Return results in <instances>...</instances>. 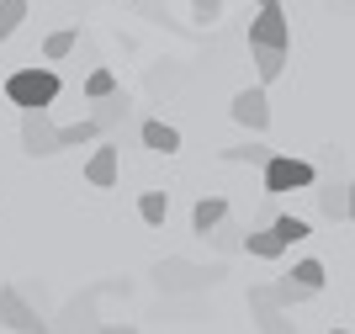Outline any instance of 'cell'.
<instances>
[{"mask_svg": "<svg viewBox=\"0 0 355 334\" xmlns=\"http://www.w3.org/2000/svg\"><path fill=\"white\" fill-rule=\"evenodd\" d=\"M218 276H223V265H191V260H180V255H170V260L154 265V281H159L164 297H180V292H207Z\"/></svg>", "mask_w": 355, "mask_h": 334, "instance_id": "6da1fadb", "label": "cell"}, {"mask_svg": "<svg viewBox=\"0 0 355 334\" xmlns=\"http://www.w3.org/2000/svg\"><path fill=\"white\" fill-rule=\"evenodd\" d=\"M6 96H11L21 112L53 106V101H59V74H53V69H16L11 80H6Z\"/></svg>", "mask_w": 355, "mask_h": 334, "instance_id": "7a4b0ae2", "label": "cell"}, {"mask_svg": "<svg viewBox=\"0 0 355 334\" xmlns=\"http://www.w3.org/2000/svg\"><path fill=\"white\" fill-rule=\"evenodd\" d=\"M318 181L308 160H292V154H270L266 160V197H286V191H308Z\"/></svg>", "mask_w": 355, "mask_h": 334, "instance_id": "3957f363", "label": "cell"}, {"mask_svg": "<svg viewBox=\"0 0 355 334\" xmlns=\"http://www.w3.org/2000/svg\"><path fill=\"white\" fill-rule=\"evenodd\" d=\"M0 324H11L16 334H48L53 324L43 319V308L32 303L21 287H0Z\"/></svg>", "mask_w": 355, "mask_h": 334, "instance_id": "277c9868", "label": "cell"}, {"mask_svg": "<svg viewBox=\"0 0 355 334\" xmlns=\"http://www.w3.org/2000/svg\"><path fill=\"white\" fill-rule=\"evenodd\" d=\"M286 43H292V22H286L282 0H270L250 22V48H286Z\"/></svg>", "mask_w": 355, "mask_h": 334, "instance_id": "5b68a950", "label": "cell"}, {"mask_svg": "<svg viewBox=\"0 0 355 334\" xmlns=\"http://www.w3.org/2000/svg\"><path fill=\"white\" fill-rule=\"evenodd\" d=\"M21 149H27L32 160L59 154V128L48 122V106H37V112H21Z\"/></svg>", "mask_w": 355, "mask_h": 334, "instance_id": "8992f818", "label": "cell"}, {"mask_svg": "<svg viewBox=\"0 0 355 334\" xmlns=\"http://www.w3.org/2000/svg\"><path fill=\"white\" fill-rule=\"evenodd\" d=\"M250 308H254V324H260L266 334H297L292 319H286V308H276L270 287H250Z\"/></svg>", "mask_w": 355, "mask_h": 334, "instance_id": "52a82bcc", "label": "cell"}, {"mask_svg": "<svg viewBox=\"0 0 355 334\" xmlns=\"http://www.w3.org/2000/svg\"><path fill=\"white\" fill-rule=\"evenodd\" d=\"M228 112H234V122H244L250 133H266V128H270V101H266V90H239Z\"/></svg>", "mask_w": 355, "mask_h": 334, "instance_id": "ba28073f", "label": "cell"}, {"mask_svg": "<svg viewBox=\"0 0 355 334\" xmlns=\"http://www.w3.org/2000/svg\"><path fill=\"white\" fill-rule=\"evenodd\" d=\"M318 212H324L329 223L350 218V181H334V175H329L324 186H318Z\"/></svg>", "mask_w": 355, "mask_h": 334, "instance_id": "9c48e42d", "label": "cell"}, {"mask_svg": "<svg viewBox=\"0 0 355 334\" xmlns=\"http://www.w3.org/2000/svg\"><path fill=\"white\" fill-rule=\"evenodd\" d=\"M244 249H250L254 260H276V255L286 249V239H282V228H276V223H260V228L244 233Z\"/></svg>", "mask_w": 355, "mask_h": 334, "instance_id": "30bf717a", "label": "cell"}, {"mask_svg": "<svg viewBox=\"0 0 355 334\" xmlns=\"http://www.w3.org/2000/svg\"><path fill=\"white\" fill-rule=\"evenodd\" d=\"M85 181H90V186H117V144H101L96 154H90Z\"/></svg>", "mask_w": 355, "mask_h": 334, "instance_id": "8fae6325", "label": "cell"}, {"mask_svg": "<svg viewBox=\"0 0 355 334\" xmlns=\"http://www.w3.org/2000/svg\"><path fill=\"white\" fill-rule=\"evenodd\" d=\"M223 218H228V202H223V197H202V202L191 207V228L202 233V239H207V233L218 228Z\"/></svg>", "mask_w": 355, "mask_h": 334, "instance_id": "7c38bea8", "label": "cell"}, {"mask_svg": "<svg viewBox=\"0 0 355 334\" xmlns=\"http://www.w3.org/2000/svg\"><path fill=\"white\" fill-rule=\"evenodd\" d=\"M96 122H101V133H112L122 122V117H128V96H122V90H106V96H96Z\"/></svg>", "mask_w": 355, "mask_h": 334, "instance_id": "4fadbf2b", "label": "cell"}, {"mask_svg": "<svg viewBox=\"0 0 355 334\" xmlns=\"http://www.w3.org/2000/svg\"><path fill=\"white\" fill-rule=\"evenodd\" d=\"M144 144L154 149V154H175V149H180V133L170 128V122H159V117H148V122H144Z\"/></svg>", "mask_w": 355, "mask_h": 334, "instance_id": "5bb4252c", "label": "cell"}, {"mask_svg": "<svg viewBox=\"0 0 355 334\" xmlns=\"http://www.w3.org/2000/svg\"><path fill=\"white\" fill-rule=\"evenodd\" d=\"M270 297H276V308H297V303H308L313 287L308 281H297V276H282L276 287H270Z\"/></svg>", "mask_w": 355, "mask_h": 334, "instance_id": "9a60e30c", "label": "cell"}, {"mask_svg": "<svg viewBox=\"0 0 355 334\" xmlns=\"http://www.w3.org/2000/svg\"><path fill=\"white\" fill-rule=\"evenodd\" d=\"M250 53H254V69H260V80H266V85L286 69V48H250Z\"/></svg>", "mask_w": 355, "mask_h": 334, "instance_id": "2e32d148", "label": "cell"}, {"mask_svg": "<svg viewBox=\"0 0 355 334\" xmlns=\"http://www.w3.org/2000/svg\"><path fill=\"white\" fill-rule=\"evenodd\" d=\"M90 138H101V122L96 117H80L74 128H59V149H74V144H90Z\"/></svg>", "mask_w": 355, "mask_h": 334, "instance_id": "e0dca14e", "label": "cell"}, {"mask_svg": "<svg viewBox=\"0 0 355 334\" xmlns=\"http://www.w3.org/2000/svg\"><path fill=\"white\" fill-rule=\"evenodd\" d=\"M138 212H144V223H164L170 218V197H164V191H144V197H138Z\"/></svg>", "mask_w": 355, "mask_h": 334, "instance_id": "ac0fdd59", "label": "cell"}, {"mask_svg": "<svg viewBox=\"0 0 355 334\" xmlns=\"http://www.w3.org/2000/svg\"><path fill=\"white\" fill-rule=\"evenodd\" d=\"M27 22V0H0V43Z\"/></svg>", "mask_w": 355, "mask_h": 334, "instance_id": "d6986e66", "label": "cell"}, {"mask_svg": "<svg viewBox=\"0 0 355 334\" xmlns=\"http://www.w3.org/2000/svg\"><path fill=\"white\" fill-rule=\"evenodd\" d=\"M266 160H270V149H260V144H244V149H223V165H260V170H266Z\"/></svg>", "mask_w": 355, "mask_h": 334, "instance_id": "ffe728a7", "label": "cell"}, {"mask_svg": "<svg viewBox=\"0 0 355 334\" xmlns=\"http://www.w3.org/2000/svg\"><path fill=\"white\" fill-rule=\"evenodd\" d=\"M207 239H212V244H218V249H223V255H228V249H239V244H244V228H239V223H234V218H223V223H218V228H212V233H207Z\"/></svg>", "mask_w": 355, "mask_h": 334, "instance_id": "44dd1931", "label": "cell"}, {"mask_svg": "<svg viewBox=\"0 0 355 334\" xmlns=\"http://www.w3.org/2000/svg\"><path fill=\"white\" fill-rule=\"evenodd\" d=\"M292 276H297V281H308V287L318 292V287H324V260H297V265H292Z\"/></svg>", "mask_w": 355, "mask_h": 334, "instance_id": "7402d4cb", "label": "cell"}, {"mask_svg": "<svg viewBox=\"0 0 355 334\" xmlns=\"http://www.w3.org/2000/svg\"><path fill=\"white\" fill-rule=\"evenodd\" d=\"M270 223L282 228V239H286V244H297V239H308V223H302V218H292V212H282V218H270Z\"/></svg>", "mask_w": 355, "mask_h": 334, "instance_id": "603a6c76", "label": "cell"}, {"mask_svg": "<svg viewBox=\"0 0 355 334\" xmlns=\"http://www.w3.org/2000/svg\"><path fill=\"white\" fill-rule=\"evenodd\" d=\"M106 90H117V80H112V69H90V80H85V96L96 101V96H106Z\"/></svg>", "mask_w": 355, "mask_h": 334, "instance_id": "cb8c5ba5", "label": "cell"}, {"mask_svg": "<svg viewBox=\"0 0 355 334\" xmlns=\"http://www.w3.org/2000/svg\"><path fill=\"white\" fill-rule=\"evenodd\" d=\"M69 48H74V32H53L48 37V58H69Z\"/></svg>", "mask_w": 355, "mask_h": 334, "instance_id": "d4e9b609", "label": "cell"}, {"mask_svg": "<svg viewBox=\"0 0 355 334\" xmlns=\"http://www.w3.org/2000/svg\"><path fill=\"white\" fill-rule=\"evenodd\" d=\"M101 334H138V329H128V324H101Z\"/></svg>", "mask_w": 355, "mask_h": 334, "instance_id": "484cf974", "label": "cell"}, {"mask_svg": "<svg viewBox=\"0 0 355 334\" xmlns=\"http://www.w3.org/2000/svg\"><path fill=\"white\" fill-rule=\"evenodd\" d=\"M350 223H355V181H350Z\"/></svg>", "mask_w": 355, "mask_h": 334, "instance_id": "4316f807", "label": "cell"}, {"mask_svg": "<svg viewBox=\"0 0 355 334\" xmlns=\"http://www.w3.org/2000/svg\"><path fill=\"white\" fill-rule=\"evenodd\" d=\"M254 6H270V0H254Z\"/></svg>", "mask_w": 355, "mask_h": 334, "instance_id": "83f0119b", "label": "cell"}, {"mask_svg": "<svg viewBox=\"0 0 355 334\" xmlns=\"http://www.w3.org/2000/svg\"><path fill=\"white\" fill-rule=\"evenodd\" d=\"M334 334H350V329H334Z\"/></svg>", "mask_w": 355, "mask_h": 334, "instance_id": "f1b7e54d", "label": "cell"}]
</instances>
